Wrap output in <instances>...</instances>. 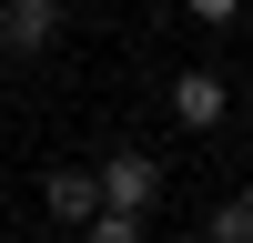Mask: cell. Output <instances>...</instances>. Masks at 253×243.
Returning a JSON list of instances; mask_svg holds the SVG:
<instances>
[{
    "label": "cell",
    "instance_id": "cell-1",
    "mask_svg": "<svg viewBox=\"0 0 253 243\" xmlns=\"http://www.w3.org/2000/svg\"><path fill=\"white\" fill-rule=\"evenodd\" d=\"M91 172H101V202H112V213H142V223L162 213V162H152V152H132V142H122V152L91 162Z\"/></svg>",
    "mask_w": 253,
    "mask_h": 243
},
{
    "label": "cell",
    "instance_id": "cell-3",
    "mask_svg": "<svg viewBox=\"0 0 253 243\" xmlns=\"http://www.w3.org/2000/svg\"><path fill=\"white\" fill-rule=\"evenodd\" d=\"M41 213H51L61 233H81V223L101 213V172L91 162H51V172H41Z\"/></svg>",
    "mask_w": 253,
    "mask_h": 243
},
{
    "label": "cell",
    "instance_id": "cell-4",
    "mask_svg": "<svg viewBox=\"0 0 253 243\" xmlns=\"http://www.w3.org/2000/svg\"><path fill=\"white\" fill-rule=\"evenodd\" d=\"M162 101H172V122H182V132H223V112H233V81L193 61V71H172V91H162Z\"/></svg>",
    "mask_w": 253,
    "mask_h": 243
},
{
    "label": "cell",
    "instance_id": "cell-5",
    "mask_svg": "<svg viewBox=\"0 0 253 243\" xmlns=\"http://www.w3.org/2000/svg\"><path fill=\"white\" fill-rule=\"evenodd\" d=\"M142 233H152V223H142V213H112V202L81 223V243H142Z\"/></svg>",
    "mask_w": 253,
    "mask_h": 243
},
{
    "label": "cell",
    "instance_id": "cell-6",
    "mask_svg": "<svg viewBox=\"0 0 253 243\" xmlns=\"http://www.w3.org/2000/svg\"><path fill=\"white\" fill-rule=\"evenodd\" d=\"M203 243H253V202H213L203 213Z\"/></svg>",
    "mask_w": 253,
    "mask_h": 243
},
{
    "label": "cell",
    "instance_id": "cell-8",
    "mask_svg": "<svg viewBox=\"0 0 253 243\" xmlns=\"http://www.w3.org/2000/svg\"><path fill=\"white\" fill-rule=\"evenodd\" d=\"M243 202H253V182H243Z\"/></svg>",
    "mask_w": 253,
    "mask_h": 243
},
{
    "label": "cell",
    "instance_id": "cell-9",
    "mask_svg": "<svg viewBox=\"0 0 253 243\" xmlns=\"http://www.w3.org/2000/svg\"><path fill=\"white\" fill-rule=\"evenodd\" d=\"M0 243H10V233H0Z\"/></svg>",
    "mask_w": 253,
    "mask_h": 243
},
{
    "label": "cell",
    "instance_id": "cell-7",
    "mask_svg": "<svg viewBox=\"0 0 253 243\" xmlns=\"http://www.w3.org/2000/svg\"><path fill=\"white\" fill-rule=\"evenodd\" d=\"M182 10H193L203 31H233V20H243V0H182Z\"/></svg>",
    "mask_w": 253,
    "mask_h": 243
},
{
    "label": "cell",
    "instance_id": "cell-2",
    "mask_svg": "<svg viewBox=\"0 0 253 243\" xmlns=\"http://www.w3.org/2000/svg\"><path fill=\"white\" fill-rule=\"evenodd\" d=\"M71 20V0H0V61H41Z\"/></svg>",
    "mask_w": 253,
    "mask_h": 243
}]
</instances>
